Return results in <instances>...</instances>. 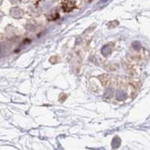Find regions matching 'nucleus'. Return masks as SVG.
Listing matches in <instances>:
<instances>
[{"mask_svg": "<svg viewBox=\"0 0 150 150\" xmlns=\"http://www.w3.org/2000/svg\"><path fill=\"white\" fill-rule=\"evenodd\" d=\"M63 9L65 10V11L68 12L71 11L72 9L74 8V2H71V1H68V2H63Z\"/></svg>", "mask_w": 150, "mask_h": 150, "instance_id": "f257e3e1", "label": "nucleus"}]
</instances>
